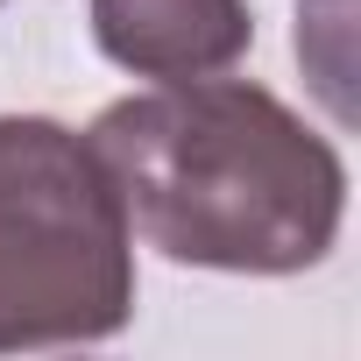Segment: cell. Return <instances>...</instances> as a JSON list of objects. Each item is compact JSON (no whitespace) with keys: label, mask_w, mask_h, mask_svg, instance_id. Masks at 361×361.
<instances>
[{"label":"cell","mask_w":361,"mask_h":361,"mask_svg":"<svg viewBox=\"0 0 361 361\" xmlns=\"http://www.w3.org/2000/svg\"><path fill=\"white\" fill-rule=\"evenodd\" d=\"M99 149L128 227L185 269L298 276L319 269L347 220L340 149L255 78H177L114 99Z\"/></svg>","instance_id":"obj_1"},{"label":"cell","mask_w":361,"mask_h":361,"mask_svg":"<svg viewBox=\"0 0 361 361\" xmlns=\"http://www.w3.org/2000/svg\"><path fill=\"white\" fill-rule=\"evenodd\" d=\"M135 319V227L99 149L50 114H0V354L92 347Z\"/></svg>","instance_id":"obj_2"},{"label":"cell","mask_w":361,"mask_h":361,"mask_svg":"<svg viewBox=\"0 0 361 361\" xmlns=\"http://www.w3.org/2000/svg\"><path fill=\"white\" fill-rule=\"evenodd\" d=\"M92 43L106 64L177 85L234 71L255 43L248 0H92Z\"/></svg>","instance_id":"obj_3"},{"label":"cell","mask_w":361,"mask_h":361,"mask_svg":"<svg viewBox=\"0 0 361 361\" xmlns=\"http://www.w3.org/2000/svg\"><path fill=\"white\" fill-rule=\"evenodd\" d=\"M347 43H354V0H305V15H298V57L305 71L319 78L333 121H347Z\"/></svg>","instance_id":"obj_4"}]
</instances>
